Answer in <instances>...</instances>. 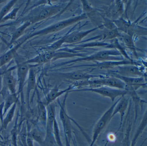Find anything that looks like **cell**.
Returning a JSON list of instances; mask_svg holds the SVG:
<instances>
[{
    "label": "cell",
    "instance_id": "13",
    "mask_svg": "<svg viewBox=\"0 0 147 146\" xmlns=\"http://www.w3.org/2000/svg\"><path fill=\"white\" fill-rule=\"evenodd\" d=\"M103 26H99L86 31H77L74 32L72 33L67 34L65 43L67 44H73V43L80 42L86 36L91 33L96 31L98 28H101Z\"/></svg>",
    "mask_w": 147,
    "mask_h": 146
},
{
    "label": "cell",
    "instance_id": "33",
    "mask_svg": "<svg viewBox=\"0 0 147 146\" xmlns=\"http://www.w3.org/2000/svg\"><path fill=\"white\" fill-rule=\"evenodd\" d=\"M33 140L32 138L28 135L27 133V138H26V145L27 146H34L33 145Z\"/></svg>",
    "mask_w": 147,
    "mask_h": 146
},
{
    "label": "cell",
    "instance_id": "21",
    "mask_svg": "<svg viewBox=\"0 0 147 146\" xmlns=\"http://www.w3.org/2000/svg\"><path fill=\"white\" fill-rule=\"evenodd\" d=\"M33 141H36L39 144H42L46 138V134L43 131L37 129H33L28 133Z\"/></svg>",
    "mask_w": 147,
    "mask_h": 146
},
{
    "label": "cell",
    "instance_id": "17",
    "mask_svg": "<svg viewBox=\"0 0 147 146\" xmlns=\"http://www.w3.org/2000/svg\"><path fill=\"white\" fill-rule=\"evenodd\" d=\"M55 51H49L42 55H39L32 59L28 60L24 62L26 64L29 63L43 64L48 62L49 61L53 59L55 55Z\"/></svg>",
    "mask_w": 147,
    "mask_h": 146
},
{
    "label": "cell",
    "instance_id": "2",
    "mask_svg": "<svg viewBox=\"0 0 147 146\" xmlns=\"http://www.w3.org/2000/svg\"><path fill=\"white\" fill-rule=\"evenodd\" d=\"M80 87L88 86L89 88H94L102 86L110 87L117 89L125 90V85L122 80L114 76H103L94 80L82 81L79 83Z\"/></svg>",
    "mask_w": 147,
    "mask_h": 146
},
{
    "label": "cell",
    "instance_id": "20",
    "mask_svg": "<svg viewBox=\"0 0 147 146\" xmlns=\"http://www.w3.org/2000/svg\"><path fill=\"white\" fill-rule=\"evenodd\" d=\"M5 81L7 88L12 95H16V81L11 72H9L6 74L5 76Z\"/></svg>",
    "mask_w": 147,
    "mask_h": 146
},
{
    "label": "cell",
    "instance_id": "19",
    "mask_svg": "<svg viewBox=\"0 0 147 146\" xmlns=\"http://www.w3.org/2000/svg\"><path fill=\"white\" fill-rule=\"evenodd\" d=\"M24 42H22L20 44H18L15 46L14 48L12 49L11 50L7 52L6 53L3 55V56L0 58V67H1L3 65L6 64L9 62L15 56L17 50L19 49L20 46L24 43Z\"/></svg>",
    "mask_w": 147,
    "mask_h": 146
},
{
    "label": "cell",
    "instance_id": "24",
    "mask_svg": "<svg viewBox=\"0 0 147 146\" xmlns=\"http://www.w3.org/2000/svg\"><path fill=\"white\" fill-rule=\"evenodd\" d=\"M16 106H17V103H14L12 106L11 108L8 111L6 116L3 120V124H2L3 129H6L8 124L12 121L13 119L14 114H15Z\"/></svg>",
    "mask_w": 147,
    "mask_h": 146
},
{
    "label": "cell",
    "instance_id": "8",
    "mask_svg": "<svg viewBox=\"0 0 147 146\" xmlns=\"http://www.w3.org/2000/svg\"><path fill=\"white\" fill-rule=\"evenodd\" d=\"M61 75L68 80L75 82L88 80L96 78H101L103 76L102 75L91 74L81 70H76L73 72L61 73Z\"/></svg>",
    "mask_w": 147,
    "mask_h": 146
},
{
    "label": "cell",
    "instance_id": "31",
    "mask_svg": "<svg viewBox=\"0 0 147 146\" xmlns=\"http://www.w3.org/2000/svg\"><path fill=\"white\" fill-rule=\"evenodd\" d=\"M131 123H129L128 127L126 129V134H125V138L124 146H130V144L129 142V137L130 132L131 129Z\"/></svg>",
    "mask_w": 147,
    "mask_h": 146
},
{
    "label": "cell",
    "instance_id": "22",
    "mask_svg": "<svg viewBox=\"0 0 147 146\" xmlns=\"http://www.w3.org/2000/svg\"><path fill=\"white\" fill-rule=\"evenodd\" d=\"M36 86V76L34 71L32 70H30L29 71V78H28V83L27 88V100L29 102V97L30 93L32 90L35 89Z\"/></svg>",
    "mask_w": 147,
    "mask_h": 146
},
{
    "label": "cell",
    "instance_id": "14",
    "mask_svg": "<svg viewBox=\"0 0 147 146\" xmlns=\"http://www.w3.org/2000/svg\"><path fill=\"white\" fill-rule=\"evenodd\" d=\"M125 90L127 92V94L131 98L135 106V123H136L138 116V109L143 103H146L145 101L142 100L136 92V91L131 87L125 86Z\"/></svg>",
    "mask_w": 147,
    "mask_h": 146
},
{
    "label": "cell",
    "instance_id": "35",
    "mask_svg": "<svg viewBox=\"0 0 147 146\" xmlns=\"http://www.w3.org/2000/svg\"><path fill=\"white\" fill-rule=\"evenodd\" d=\"M2 88V77L0 76V92Z\"/></svg>",
    "mask_w": 147,
    "mask_h": 146
},
{
    "label": "cell",
    "instance_id": "18",
    "mask_svg": "<svg viewBox=\"0 0 147 146\" xmlns=\"http://www.w3.org/2000/svg\"><path fill=\"white\" fill-rule=\"evenodd\" d=\"M147 125V110L145 111L144 113V115L142 119L141 120V123L139 124V126L138 127L135 134H134V137L131 140V142L130 143V146H136V143L138 139L141 134L143 133L144 131L146 128Z\"/></svg>",
    "mask_w": 147,
    "mask_h": 146
},
{
    "label": "cell",
    "instance_id": "10",
    "mask_svg": "<svg viewBox=\"0 0 147 146\" xmlns=\"http://www.w3.org/2000/svg\"><path fill=\"white\" fill-rule=\"evenodd\" d=\"M129 104V100L125 96L119 98V100L113 109L111 119H112L115 115L117 114H119L120 117V126L121 127L123 120L124 117L125 115V112L128 108Z\"/></svg>",
    "mask_w": 147,
    "mask_h": 146
},
{
    "label": "cell",
    "instance_id": "16",
    "mask_svg": "<svg viewBox=\"0 0 147 146\" xmlns=\"http://www.w3.org/2000/svg\"><path fill=\"white\" fill-rule=\"evenodd\" d=\"M29 69V66L28 64H26L24 63L18 66V78L19 85V91L21 95L23 93V88L24 86L25 82Z\"/></svg>",
    "mask_w": 147,
    "mask_h": 146
},
{
    "label": "cell",
    "instance_id": "4",
    "mask_svg": "<svg viewBox=\"0 0 147 146\" xmlns=\"http://www.w3.org/2000/svg\"><path fill=\"white\" fill-rule=\"evenodd\" d=\"M90 92L95 93L103 97L109 98L113 102L117 97H121L127 95V92L125 90L117 89L110 87L102 86L94 88H77L71 90L69 92Z\"/></svg>",
    "mask_w": 147,
    "mask_h": 146
},
{
    "label": "cell",
    "instance_id": "27",
    "mask_svg": "<svg viewBox=\"0 0 147 146\" xmlns=\"http://www.w3.org/2000/svg\"><path fill=\"white\" fill-rule=\"evenodd\" d=\"M120 38L121 39L123 40L124 44L129 48H133L134 49V44H133V40H132V38L130 34H122L120 35Z\"/></svg>",
    "mask_w": 147,
    "mask_h": 146
},
{
    "label": "cell",
    "instance_id": "25",
    "mask_svg": "<svg viewBox=\"0 0 147 146\" xmlns=\"http://www.w3.org/2000/svg\"><path fill=\"white\" fill-rule=\"evenodd\" d=\"M31 24V23L30 21H27L22 26L20 27L19 28L17 29L13 34L11 40L10 44H12L13 42H15L21 35L23 34L24 32V31L25 29L29 27Z\"/></svg>",
    "mask_w": 147,
    "mask_h": 146
},
{
    "label": "cell",
    "instance_id": "11",
    "mask_svg": "<svg viewBox=\"0 0 147 146\" xmlns=\"http://www.w3.org/2000/svg\"><path fill=\"white\" fill-rule=\"evenodd\" d=\"M47 119L46 121L47 131L46 138H52L53 134L54 121L56 118V107L55 104L51 103L47 106Z\"/></svg>",
    "mask_w": 147,
    "mask_h": 146
},
{
    "label": "cell",
    "instance_id": "36",
    "mask_svg": "<svg viewBox=\"0 0 147 146\" xmlns=\"http://www.w3.org/2000/svg\"><path fill=\"white\" fill-rule=\"evenodd\" d=\"M74 146H76V144H75L74 143Z\"/></svg>",
    "mask_w": 147,
    "mask_h": 146
},
{
    "label": "cell",
    "instance_id": "3",
    "mask_svg": "<svg viewBox=\"0 0 147 146\" xmlns=\"http://www.w3.org/2000/svg\"><path fill=\"white\" fill-rule=\"evenodd\" d=\"M87 18V16L86 14V13H83L75 17H72V18L59 21L57 23H55L50 26L46 28H44L43 30L38 31L35 33L30 35L28 38L35 36H37V35H47L50 33L57 32L75 23H77V22H79L81 21L86 19Z\"/></svg>",
    "mask_w": 147,
    "mask_h": 146
},
{
    "label": "cell",
    "instance_id": "28",
    "mask_svg": "<svg viewBox=\"0 0 147 146\" xmlns=\"http://www.w3.org/2000/svg\"><path fill=\"white\" fill-rule=\"evenodd\" d=\"M67 35L61 38L59 40L57 41L56 42H55L54 44H52L50 46H49L48 49L50 51H55L56 50H58L59 48L63 44L65 43V40H66Z\"/></svg>",
    "mask_w": 147,
    "mask_h": 146
},
{
    "label": "cell",
    "instance_id": "5",
    "mask_svg": "<svg viewBox=\"0 0 147 146\" xmlns=\"http://www.w3.org/2000/svg\"><path fill=\"white\" fill-rule=\"evenodd\" d=\"M119 99V98L103 113V115L99 119L95 124L93 130L92 140L89 146H93L95 144V142L98 140L99 136L100 135L101 132L111 120L112 114L113 109Z\"/></svg>",
    "mask_w": 147,
    "mask_h": 146
},
{
    "label": "cell",
    "instance_id": "12",
    "mask_svg": "<svg viewBox=\"0 0 147 146\" xmlns=\"http://www.w3.org/2000/svg\"><path fill=\"white\" fill-rule=\"evenodd\" d=\"M61 7L58 6L47 7L42 9L36 16L31 19L30 21L31 23H36L38 21L45 19L52 15L56 14L61 11Z\"/></svg>",
    "mask_w": 147,
    "mask_h": 146
},
{
    "label": "cell",
    "instance_id": "26",
    "mask_svg": "<svg viewBox=\"0 0 147 146\" xmlns=\"http://www.w3.org/2000/svg\"><path fill=\"white\" fill-rule=\"evenodd\" d=\"M17 101H18V98H17V95H12V94L9 95L7 98L5 102V106H4L5 107L4 113H5L9 108L14 103H17Z\"/></svg>",
    "mask_w": 147,
    "mask_h": 146
},
{
    "label": "cell",
    "instance_id": "15",
    "mask_svg": "<svg viewBox=\"0 0 147 146\" xmlns=\"http://www.w3.org/2000/svg\"><path fill=\"white\" fill-rule=\"evenodd\" d=\"M75 89L74 87L72 85H70L68 87L63 90H60L57 88H55L52 90H51L46 97V102L45 103V105L46 106L52 103V102L55 100L57 98L60 96L67 93H69L71 90Z\"/></svg>",
    "mask_w": 147,
    "mask_h": 146
},
{
    "label": "cell",
    "instance_id": "6",
    "mask_svg": "<svg viewBox=\"0 0 147 146\" xmlns=\"http://www.w3.org/2000/svg\"><path fill=\"white\" fill-rule=\"evenodd\" d=\"M68 92L65 94L63 101L61 103H59L60 109L59 111V117L61 122L64 136H66L70 141L73 140V126L71 122L73 119L69 117L66 108V100L68 95Z\"/></svg>",
    "mask_w": 147,
    "mask_h": 146
},
{
    "label": "cell",
    "instance_id": "29",
    "mask_svg": "<svg viewBox=\"0 0 147 146\" xmlns=\"http://www.w3.org/2000/svg\"><path fill=\"white\" fill-rule=\"evenodd\" d=\"M16 1H12L10 2L7 5H6L3 9L0 12V22L3 19L4 17L9 12L11 9L12 7L15 3Z\"/></svg>",
    "mask_w": 147,
    "mask_h": 146
},
{
    "label": "cell",
    "instance_id": "9",
    "mask_svg": "<svg viewBox=\"0 0 147 146\" xmlns=\"http://www.w3.org/2000/svg\"><path fill=\"white\" fill-rule=\"evenodd\" d=\"M109 73V76L118 78L125 84V86L131 87L136 91L139 88L144 86L146 85L144 77H133L123 76L111 71Z\"/></svg>",
    "mask_w": 147,
    "mask_h": 146
},
{
    "label": "cell",
    "instance_id": "23",
    "mask_svg": "<svg viewBox=\"0 0 147 146\" xmlns=\"http://www.w3.org/2000/svg\"><path fill=\"white\" fill-rule=\"evenodd\" d=\"M46 106L42 102H38L37 107L38 119L40 122L46 123L47 119V110Z\"/></svg>",
    "mask_w": 147,
    "mask_h": 146
},
{
    "label": "cell",
    "instance_id": "7",
    "mask_svg": "<svg viewBox=\"0 0 147 146\" xmlns=\"http://www.w3.org/2000/svg\"><path fill=\"white\" fill-rule=\"evenodd\" d=\"M117 67V70L111 71V72L128 77H144V74L136 65L127 64L120 65Z\"/></svg>",
    "mask_w": 147,
    "mask_h": 146
},
{
    "label": "cell",
    "instance_id": "1",
    "mask_svg": "<svg viewBox=\"0 0 147 146\" xmlns=\"http://www.w3.org/2000/svg\"><path fill=\"white\" fill-rule=\"evenodd\" d=\"M121 55L119 52L115 50H105L96 52L91 56L76 58L74 60L68 61L61 64V65L71 64L82 62H94L96 61H121V58L119 56Z\"/></svg>",
    "mask_w": 147,
    "mask_h": 146
},
{
    "label": "cell",
    "instance_id": "32",
    "mask_svg": "<svg viewBox=\"0 0 147 146\" xmlns=\"http://www.w3.org/2000/svg\"><path fill=\"white\" fill-rule=\"evenodd\" d=\"M18 10L19 8H16L13 9L10 14L8 15L7 16H5L4 19H3L2 21H5L9 19H15L17 12H18Z\"/></svg>",
    "mask_w": 147,
    "mask_h": 146
},
{
    "label": "cell",
    "instance_id": "34",
    "mask_svg": "<svg viewBox=\"0 0 147 146\" xmlns=\"http://www.w3.org/2000/svg\"><path fill=\"white\" fill-rule=\"evenodd\" d=\"M64 137H65V146H71V141H69L66 136H64Z\"/></svg>",
    "mask_w": 147,
    "mask_h": 146
},
{
    "label": "cell",
    "instance_id": "30",
    "mask_svg": "<svg viewBox=\"0 0 147 146\" xmlns=\"http://www.w3.org/2000/svg\"><path fill=\"white\" fill-rule=\"evenodd\" d=\"M120 34L119 33L117 29H113L110 31L106 33L104 35V39H112L118 37H120Z\"/></svg>",
    "mask_w": 147,
    "mask_h": 146
}]
</instances>
